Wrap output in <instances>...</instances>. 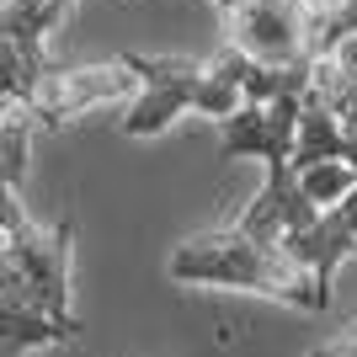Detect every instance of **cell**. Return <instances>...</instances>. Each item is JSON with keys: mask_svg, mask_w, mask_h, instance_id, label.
<instances>
[{"mask_svg": "<svg viewBox=\"0 0 357 357\" xmlns=\"http://www.w3.org/2000/svg\"><path fill=\"white\" fill-rule=\"evenodd\" d=\"M165 272L176 283H197V288H240V294H261V298H278L288 310H310L320 314L331 304L320 288L310 283V272L294 267L283 256V245L272 240H245L235 229H208V235H192L181 240Z\"/></svg>", "mask_w": 357, "mask_h": 357, "instance_id": "3957f363", "label": "cell"}, {"mask_svg": "<svg viewBox=\"0 0 357 357\" xmlns=\"http://www.w3.org/2000/svg\"><path fill=\"white\" fill-rule=\"evenodd\" d=\"M139 86L128 54L112 64H91V70H54L38 80V96H32V128H59V123L80 118L91 107H107V102H123L128 91Z\"/></svg>", "mask_w": 357, "mask_h": 357, "instance_id": "277c9868", "label": "cell"}, {"mask_svg": "<svg viewBox=\"0 0 357 357\" xmlns=\"http://www.w3.org/2000/svg\"><path fill=\"white\" fill-rule=\"evenodd\" d=\"M70 251L75 219L54 229L32 224L16 187L0 181V357L80 342V320L70 314Z\"/></svg>", "mask_w": 357, "mask_h": 357, "instance_id": "6da1fadb", "label": "cell"}, {"mask_svg": "<svg viewBox=\"0 0 357 357\" xmlns=\"http://www.w3.org/2000/svg\"><path fill=\"white\" fill-rule=\"evenodd\" d=\"M70 11V0H0V38L22 54H43L54 22Z\"/></svg>", "mask_w": 357, "mask_h": 357, "instance_id": "5b68a950", "label": "cell"}, {"mask_svg": "<svg viewBox=\"0 0 357 357\" xmlns=\"http://www.w3.org/2000/svg\"><path fill=\"white\" fill-rule=\"evenodd\" d=\"M139 75V96L134 107L118 118L123 139H155L160 128L181 118V112H203V118L224 123L235 118L245 102H267L278 91H304L310 86V70H256L235 54V48H219L208 64L192 59H155V54H128Z\"/></svg>", "mask_w": 357, "mask_h": 357, "instance_id": "7a4b0ae2", "label": "cell"}, {"mask_svg": "<svg viewBox=\"0 0 357 357\" xmlns=\"http://www.w3.org/2000/svg\"><path fill=\"white\" fill-rule=\"evenodd\" d=\"M310 357H357V331H342L336 342H326V347H314Z\"/></svg>", "mask_w": 357, "mask_h": 357, "instance_id": "8992f818", "label": "cell"}]
</instances>
